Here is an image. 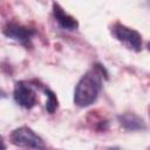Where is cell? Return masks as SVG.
Here are the masks:
<instances>
[{
	"mask_svg": "<svg viewBox=\"0 0 150 150\" xmlns=\"http://www.w3.org/2000/svg\"><path fill=\"white\" fill-rule=\"evenodd\" d=\"M103 77L108 79V73L105 68L95 63L93 67L79 80L74 89V103L80 108H86L91 105L98 97L102 89Z\"/></svg>",
	"mask_w": 150,
	"mask_h": 150,
	"instance_id": "cell-1",
	"label": "cell"
},
{
	"mask_svg": "<svg viewBox=\"0 0 150 150\" xmlns=\"http://www.w3.org/2000/svg\"><path fill=\"white\" fill-rule=\"evenodd\" d=\"M11 143L19 148L30 149V150H43L45 142L43 139L29 127L22 125L14 129L9 136Z\"/></svg>",
	"mask_w": 150,
	"mask_h": 150,
	"instance_id": "cell-2",
	"label": "cell"
},
{
	"mask_svg": "<svg viewBox=\"0 0 150 150\" xmlns=\"http://www.w3.org/2000/svg\"><path fill=\"white\" fill-rule=\"evenodd\" d=\"M111 34L127 48L136 53L142 50V35L136 29L130 28L121 22H115L111 26Z\"/></svg>",
	"mask_w": 150,
	"mask_h": 150,
	"instance_id": "cell-3",
	"label": "cell"
},
{
	"mask_svg": "<svg viewBox=\"0 0 150 150\" xmlns=\"http://www.w3.org/2000/svg\"><path fill=\"white\" fill-rule=\"evenodd\" d=\"M2 34L11 39L14 40L21 45L29 46L32 42V39L36 34V30L34 28H30L26 25H22L16 21H11L7 22L2 29Z\"/></svg>",
	"mask_w": 150,
	"mask_h": 150,
	"instance_id": "cell-4",
	"label": "cell"
},
{
	"mask_svg": "<svg viewBox=\"0 0 150 150\" xmlns=\"http://www.w3.org/2000/svg\"><path fill=\"white\" fill-rule=\"evenodd\" d=\"M13 98L15 103L25 109H32L36 105L38 97L32 84L26 81L15 82L13 90Z\"/></svg>",
	"mask_w": 150,
	"mask_h": 150,
	"instance_id": "cell-5",
	"label": "cell"
},
{
	"mask_svg": "<svg viewBox=\"0 0 150 150\" xmlns=\"http://www.w3.org/2000/svg\"><path fill=\"white\" fill-rule=\"evenodd\" d=\"M52 8H53V15H54V19L55 21L59 23V26L64 29V30H75L77 29L79 27V21L73 16L70 15L69 13H67L60 4L57 2H53L52 4Z\"/></svg>",
	"mask_w": 150,
	"mask_h": 150,
	"instance_id": "cell-6",
	"label": "cell"
},
{
	"mask_svg": "<svg viewBox=\"0 0 150 150\" xmlns=\"http://www.w3.org/2000/svg\"><path fill=\"white\" fill-rule=\"evenodd\" d=\"M120 125L128 131H141L146 129L144 120L135 112H123L117 116Z\"/></svg>",
	"mask_w": 150,
	"mask_h": 150,
	"instance_id": "cell-7",
	"label": "cell"
},
{
	"mask_svg": "<svg viewBox=\"0 0 150 150\" xmlns=\"http://www.w3.org/2000/svg\"><path fill=\"white\" fill-rule=\"evenodd\" d=\"M45 95L47 97V101H46V110L48 114H54L57 108H59V100H57V96L56 94L50 90L49 88H46L45 89Z\"/></svg>",
	"mask_w": 150,
	"mask_h": 150,
	"instance_id": "cell-8",
	"label": "cell"
},
{
	"mask_svg": "<svg viewBox=\"0 0 150 150\" xmlns=\"http://www.w3.org/2000/svg\"><path fill=\"white\" fill-rule=\"evenodd\" d=\"M105 150H120V148H118V146H109V148L105 149Z\"/></svg>",
	"mask_w": 150,
	"mask_h": 150,
	"instance_id": "cell-9",
	"label": "cell"
},
{
	"mask_svg": "<svg viewBox=\"0 0 150 150\" xmlns=\"http://www.w3.org/2000/svg\"><path fill=\"white\" fill-rule=\"evenodd\" d=\"M148 49H149V50H150V42H149V43H148Z\"/></svg>",
	"mask_w": 150,
	"mask_h": 150,
	"instance_id": "cell-10",
	"label": "cell"
}]
</instances>
